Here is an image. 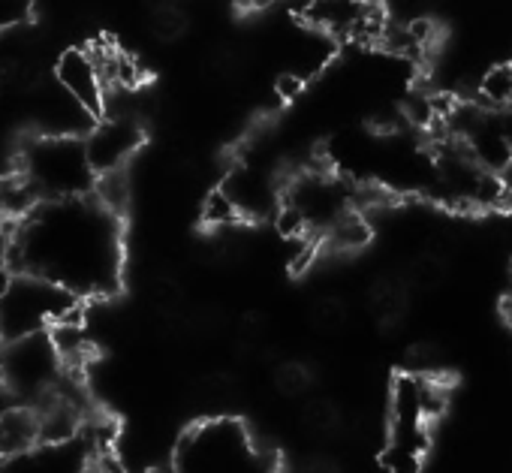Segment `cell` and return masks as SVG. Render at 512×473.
Listing matches in <instances>:
<instances>
[{
	"mask_svg": "<svg viewBox=\"0 0 512 473\" xmlns=\"http://www.w3.org/2000/svg\"><path fill=\"white\" fill-rule=\"evenodd\" d=\"M7 269L64 287L76 299L106 296L121 278V226L91 196L40 202L16 223Z\"/></svg>",
	"mask_w": 512,
	"mask_h": 473,
	"instance_id": "6da1fadb",
	"label": "cell"
},
{
	"mask_svg": "<svg viewBox=\"0 0 512 473\" xmlns=\"http://www.w3.org/2000/svg\"><path fill=\"white\" fill-rule=\"evenodd\" d=\"M175 473H275L238 419H208L187 431L175 455Z\"/></svg>",
	"mask_w": 512,
	"mask_h": 473,
	"instance_id": "7a4b0ae2",
	"label": "cell"
},
{
	"mask_svg": "<svg viewBox=\"0 0 512 473\" xmlns=\"http://www.w3.org/2000/svg\"><path fill=\"white\" fill-rule=\"evenodd\" d=\"M79 317L82 308L73 293L34 275H16L0 296V341L10 344L49 332L55 323H79Z\"/></svg>",
	"mask_w": 512,
	"mask_h": 473,
	"instance_id": "3957f363",
	"label": "cell"
},
{
	"mask_svg": "<svg viewBox=\"0 0 512 473\" xmlns=\"http://www.w3.org/2000/svg\"><path fill=\"white\" fill-rule=\"evenodd\" d=\"M22 175L37 190L40 202L82 199L94 190V172L76 136H37L25 148Z\"/></svg>",
	"mask_w": 512,
	"mask_h": 473,
	"instance_id": "277c9868",
	"label": "cell"
},
{
	"mask_svg": "<svg viewBox=\"0 0 512 473\" xmlns=\"http://www.w3.org/2000/svg\"><path fill=\"white\" fill-rule=\"evenodd\" d=\"M61 359L52 347L49 332H37L4 344L0 356V380L13 395L28 398V407L46 398L61 380Z\"/></svg>",
	"mask_w": 512,
	"mask_h": 473,
	"instance_id": "5b68a950",
	"label": "cell"
},
{
	"mask_svg": "<svg viewBox=\"0 0 512 473\" xmlns=\"http://www.w3.org/2000/svg\"><path fill=\"white\" fill-rule=\"evenodd\" d=\"M281 202H287L290 208H296L302 214L308 232L311 229L326 232L347 211H353L350 208V202H353L350 187L341 178L329 175V172H305V175H296L290 181V187L284 190V199Z\"/></svg>",
	"mask_w": 512,
	"mask_h": 473,
	"instance_id": "8992f818",
	"label": "cell"
},
{
	"mask_svg": "<svg viewBox=\"0 0 512 473\" xmlns=\"http://www.w3.org/2000/svg\"><path fill=\"white\" fill-rule=\"evenodd\" d=\"M145 133L136 121L124 118V115H115V118H106L100 121L85 139V157H88V166L97 175H106V172H118L124 169V163L139 151Z\"/></svg>",
	"mask_w": 512,
	"mask_h": 473,
	"instance_id": "52a82bcc",
	"label": "cell"
},
{
	"mask_svg": "<svg viewBox=\"0 0 512 473\" xmlns=\"http://www.w3.org/2000/svg\"><path fill=\"white\" fill-rule=\"evenodd\" d=\"M55 85L76 103L82 112L94 121L106 115V85L100 79V70L85 49H67L58 58L55 67Z\"/></svg>",
	"mask_w": 512,
	"mask_h": 473,
	"instance_id": "ba28073f",
	"label": "cell"
},
{
	"mask_svg": "<svg viewBox=\"0 0 512 473\" xmlns=\"http://www.w3.org/2000/svg\"><path fill=\"white\" fill-rule=\"evenodd\" d=\"M232 205L238 208L241 220L244 217H266L269 211H278V187L272 181V175L260 172V169H238L232 172L223 187H220Z\"/></svg>",
	"mask_w": 512,
	"mask_h": 473,
	"instance_id": "9c48e42d",
	"label": "cell"
},
{
	"mask_svg": "<svg viewBox=\"0 0 512 473\" xmlns=\"http://www.w3.org/2000/svg\"><path fill=\"white\" fill-rule=\"evenodd\" d=\"M88 449L82 440L64 446H37L19 458L0 464V473H85Z\"/></svg>",
	"mask_w": 512,
	"mask_h": 473,
	"instance_id": "30bf717a",
	"label": "cell"
},
{
	"mask_svg": "<svg viewBox=\"0 0 512 473\" xmlns=\"http://www.w3.org/2000/svg\"><path fill=\"white\" fill-rule=\"evenodd\" d=\"M40 446V428L34 407H10L0 413V461L19 458Z\"/></svg>",
	"mask_w": 512,
	"mask_h": 473,
	"instance_id": "8fae6325",
	"label": "cell"
},
{
	"mask_svg": "<svg viewBox=\"0 0 512 473\" xmlns=\"http://www.w3.org/2000/svg\"><path fill=\"white\" fill-rule=\"evenodd\" d=\"M473 106L485 115H500L512 109V64H497L482 76Z\"/></svg>",
	"mask_w": 512,
	"mask_h": 473,
	"instance_id": "7c38bea8",
	"label": "cell"
},
{
	"mask_svg": "<svg viewBox=\"0 0 512 473\" xmlns=\"http://www.w3.org/2000/svg\"><path fill=\"white\" fill-rule=\"evenodd\" d=\"M371 223L356 214V211H347L335 226L326 229V245L335 251V254H353V251H362L371 245Z\"/></svg>",
	"mask_w": 512,
	"mask_h": 473,
	"instance_id": "4fadbf2b",
	"label": "cell"
},
{
	"mask_svg": "<svg viewBox=\"0 0 512 473\" xmlns=\"http://www.w3.org/2000/svg\"><path fill=\"white\" fill-rule=\"evenodd\" d=\"M91 199L112 217H121L127 202H130V178L124 169L118 172H106V175H97L94 178V190H91Z\"/></svg>",
	"mask_w": 512,
	"mask_h": 473,
	"instance_id": "5bb4252c",
	"label": "cell"
},
{
	"mask_svg": "<svg viewBox=\"0 0 512 473\" xmlns=\"http://www.w3.org/2000/svg\"><path fill=\"white\" fill-rule=\"evenodd\" d=\"M202 220L208 226H232V223L241 220V214H238V208L232 205V199L223 190H214L202 205Z\"/></svg>",
	"mask_w": 512,
	"mask_h": 473,
	"instance_id": "9a60e30c",
	"label": "cell"
},
{
	"mask_svg": "<svg viewBox=\"0 0 512 473\" xmlns=\"http://www.w3.org/2000/svg\"><path fill=\"white\" fill-rule=\"evenodd\" d=\"M275 223H278V232L284 235V239H305V235H308V226H305L302 214H299L296 208H290L287 202L278 205Z\"/></svg>",
	"mask_w": 512,
	"mask_h": 473,
	"instance_id": "2e32d148",
	"label": "cell"
},
{
	"mask_svg": "<svg viewBox=\"0 0 512 473\" xmlns=\"http://www.w3.org/2000/svg\"><path fill=\"white\" fill-rule=\"evenodd\" d=\"M275 380H278V389L287 392V395H299V392H305L308 383H311L308 371H305L302 365H293V362H290V365H281L278 374H275Z\"/></svg>",
	"mask_w": 512,
	"mask_h": 473,
	"instance_id": "e0dca14e",
	"label": "cell"
},
{
	"mask_svg": "<svg viewBox=\"0 0 512 473\" xmlns=\"http://www.w3.org/2000/svg\"><path fill=\"white\" fill-rule=\"evenodd\" d=\"M344 320H347V311H344V305H341L338 299H326V302H320L317 311H314V323H317L320 329H326V332L341 329Z\"/></svg>",
	"mask_w": 512,
	"mask_h": 473,
	"instance_id": "ac0fdd59",
	"label": "cell"
},
{
	"mask_svg": "<svg viewBox=\"0 0 512 473\" xmlns=\"http://www.w3.org/2000/svg\"><path fill=\"white\" fill-rule=\"evenodd\" d=\"M181 31H184V16H181L178 10L166 7V10H157V13H154V34H157V37L172 40V37H178Z\"/></svg>",
	"mask_w": 512,
	"mask_h": 473,
	"instance_id": "d6986e66",
	"label": "cell"
},
{
	"mask_svg": "<svg viewBox=\"0 0 512 473\" xmlns=\"http://www.w3.org/2000/svg\"><path fill=\"white\" fill-rule=\"evenodd\" d=\"M308 425L311 428H317V431H329V428H335L338 425V410L329 404V401H314L311 407H308Z\"/></svg>",
	"mask_w": 512,
	"mask_h": 473,
	"instance_id": "ffe728a7",
	"label": "cell"
},
{
	"mask_svg": "<svg viewBox=\"0 0 512 473\" xmlns=\"http://www.w3.org/2000/svg\"><path fill=\"white\" fill-rule=\"evenodd\" d=\"M410 278H413V284H419V287H434V284L443 278V266H440V260H434V257H422V260L413 266Z\"/></svg>",
	"mask_w": 512,
	"mask_h": 473,
	"instance_id": "44dd1931",
	"label": "cell"
},
{
	"mask_svg": "<svg viewBox=\"0 0 512 473\" xmlns=\"http://www.w3.org/2000/svg\"><path fill=\"white\" fill-rule=\"evenodd\" d=\"M278 97L284 100V103H293L299 94H302V88H305V79L302 76H296V73H287V76H281L278 79Z\"/></svg>",
	"mask_w": 512,
	"mask_h": 473,
	"instance_id": "7402d4cb",
	"label": "cell"
},
{
	"mask_svg": "<svg viewBox=\"0 0 512 473\" xmlns=\"http://www.w3.org/2000/svg\"><path fill=\"white\" fill-rule=\"evenodd\" d=\"M497 208H500V211H512V184L503 187V193H500V199H497Z\"/></svg>",
	"mask_w": 512,
	"mask_h": 473,
	"instance_id": "603a6c76",
	"label": "cell"
},
{
	"mask_svg": "<svg viewBox=\"0 0 512 473\" xmlns=\"http://www.w3.org/2000/svg\"><path fill=\"white\" fill-rule=\"evenodd\" d=\"M10 278H13V275H10V269H7L4 263H0V296H4V290L10 287Z\"/></svg>",
	"mask_w": 512,
	"mask_h": 473,
	"instance_id": "cb8c5ba5",
	"label": "cell"
},
{
	"mask_svg": "<svg viewBox=\"0 0 512 473\" xmlns=\"http://www.w3.org/2000/svg\"><path fill=\"white\" fill-rule=\"evenodd\" d=\"M503 314H506V320L512 323V281H509V293H506V299H503Z\"/></svg>",
	"mask_w": 512,
	"mask_h": 473,
	"instance_id": "d4e9b609",
	"label": "cell"
}]
</instances>
